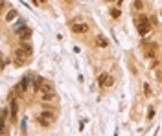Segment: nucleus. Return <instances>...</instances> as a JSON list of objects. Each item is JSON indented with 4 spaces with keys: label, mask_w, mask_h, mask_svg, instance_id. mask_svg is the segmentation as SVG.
Segmentation results:
<instances>
[{
    "label": "nucleus",
    "mask_w": 162,
    "mask_h": 136,
    "mask_svg": "<svg viewBox=\"0 0 162 136\" xmlns=\"http://www.w3.org/2000/svg\"><path fill=\"white\" fill-rule=\"evenodd\" d=\"M32 53H33L32 46L26 44V41H24L19 48L13 50V63L17 64V66H24V64H28L32 61Z\"/></svg>",
    "instance_id": "nucleus-1"
},
{
    "label": "nucleus",
    "mask_w": 162,
    "mask_h": 136,
    "mask_svg": "<svg viewBox=\"0 0 162 136\" xmlns=\"http://www.w3.org/2000/svg\"><path fill=\"white\" fill-rule=\"evenodd\" d=\"M135 24H136V29H138V33H140V37H142V39H144L146 35H149V33H151V29H153V24H151L149 17H146L144 13H140L138 17L135 18Z\"/></svg>",
    "instance_id": "nucleus-2"
},
{
    "label": "nucleus",
    "mask_w": 162,
    "mask_h": 136,
    "mask_svg": "<svg viewBox=\"0 0 162 136\" xmlns=\"http://www.w3.org/2000/svg\"><path fill=\"white\" fill-rule=\"evenodd\" d=\"M140 48L144 52V57L146 59H157L159 57V46L155 42H148V41H142L140 42Z\"/></svg>",
    "instance_id": "nucleus-3"
},
{
    "label": "nucleus",
    "mask_w": 162,
    "mask_h": 136,
    "mask_svg": "<svg viewBox=\"0 0 162 136\" xmlns=\"http://www.w3.org/2000/svg\"><path fill=\"white\" fill-rule=\"evenodd\" d=\"M89 22H85V21H81V18H74L72 22H70V31H72L74 35H85V33H89Z\"/></svg>",
    "instance_id": "nucleus-4"
},
{
    "label": "nucleus",
    "mask_w": 162,
    "mask_h": 136,
    "mask_svg": "<svg viewBox=\"0 0 162 136\" xmlns=\"http://www.w3.org/2000/svg\"><path fill=\"white\" fill-rule=\"evenodd\" d=\"M50 90H54V85L50 81H46V79H43V77H37V81L33 85V92L43 94V92H50Z\"/></svg>",
    "instance_id": "nucleus-5"
},
{
    "label": "nucleus",
    "mask_w": 162,
    "mask_h": 136,
    "mask_svg": "<svg viewBox=\"0 0 162 136\" xmlns=\"http://www.w3.org/2000/svg\"><path fill=\"white\" fill-rule=\"evenodd\" d=\"M15 33H17V37H19V41L20 42H24V41H30V37H32V28H28V26H20L19 29H15Z\"/></svg>",
    "instance_id": "nucleus-6"
},
{
    "label": "nucleus",
    "mask_w": 162,
    "mask_h": 136,
    "mask_svg": "<svg viewBox=\"0 0 162 136\" xmlns=\"http://www.w3.org/2000/svg\"><path fill=\"white\" fill-rule=\"evenodd\" d=\"M9 120L15 123L19 120V105H17V99H15V96H11V103H9Z\"/></svg>",
    "instance_id": "nucleus-7"
},
{
    "label": "nucleus",
    "mask_w": 162,
    "mask_h": 136,
    "mask_svg": "<svg viewBox=\"0 0 162 136\" xmlns=\"http://www.w3.org/2000/svg\"><path fill=\"white\" fill-rule=\"evenodd\" d=\"M55 99H59V96L55 94V90H50V92H43L41 94V101L43 103H52Z\"/></svg>",
    "instance_id": "nucleus-8"
},
{
    "label": "nucleus",
    "mask_w": 162,
    "mask_h": 136,
    "mask_svg": "<svg viewBox=\"0 0 162 136\" xmlns=\"http://www.w3.org/2000/svg\"><path fill=\"white\" fill-rule=\"evenodd\" d=\"M39 116H43L44 120H46V122H50V123H55V120H57V114L55 112H52V110H43V112H41Z\"/></svg>",
    "instance_id": "nucleus-9"
},
{
    "label": "nucleus",
    "mask_w": 162,
    "mask_h": 136,
    "mask_svg": "<svg viewBox=\"0 0 162 136\" xmlns=\"http://www.w3.org/2000/svg\"><path fill=\"white\" fill-rule=\"evenodd\" d=\"M94 46L96 48H107L109 46V41L103 37V35H98V37L94 39Z\"/></svg>",
    "instance_id": "nucleus-10"
},
{
    "label": "nucleus",
    "mask_w": 162,
    "mask_h": 136,
    "mask_svg": "<svg viewBox=\"0 0 162 136\" xmlns=\"http://www.w3.org/2000/svg\"><path fill=\"white\" fill-rule=\"evenodd\" d=\"M17 17H19L17 9H9V11H8V15H6V17H4V21H6V22H11V21H15V18H17Z\"/></svg>",
    "instance_id": "nucleus-11"
},
{
    "label": "nucleus",
    "mask_w": 162,
    "mask_h": 136,
    "mask_svg": "<svg viewBox=\"0 0 162 136\" xmlns=\"http://www.w3.org/2000/svg\"><path fill=\"white\" fill-rule=\"evenodd\" d=\"M109 15H111L113 18H116V21H118V18L122 17V9L114 6V8H111V9H109Z\"/></svg>",
    "instance_id": "nucleus-12"
},
{
    "label": "nucleus",
    "mask_w": 162,
    "mask_h": 136,
    "mask_svg": "<svg viewBox=\"0 0 162 136\" xmlns=\"http://www.w3.org/2000/svg\"><path fill=\"white\" fill-rule=\"evenodd\" d=\"M37 123H39L43 129H48V127H52V123H50V122H46V120H44L43 116H37Z\"/></svg>",
    "instance_id": "nucleus-13"
},
{
    "label": "nucleus",
    "mask_w": 162,
    "mask_h": 136,
    "mask_svg": "<svg viewBox=\"0 0 162 136\" xmlns=\"http://www.w3.org/2000/svg\"><path fill=\"white\" fill-rule=\"evenodd\" d=\"M133 8L136 9V11H144V8H146V4H144V0H135V4H133Z\"/></svg>",
    "instance_id": "nucleus-14"
},
{
    "label": "nucleus",
    "mask_w": 162,
    "mask_h": 136,
    "mask_svg": "<svg viewBox=\"0 0 162 136\" xmlns=\"http://www.w3.org/2000/svg\"><path fill=\"white\" fill-rule=\"evenodd\" d=\"M107 77H109V74H100L98 75V85H100V87H101V85H105V81H107Z\"/></svg>",
    "instance_id": "nucleus-15"
},
{
    "label": "nucleus",
    "mask_w": 162,
    "mask_h": 136,
    "mask_svg": "<svg viewBox=\"0 0 162 136\" xmlns=\"http://www.w3.org/2000/svg\"><path fill=\"white\" fill-rule=\"evenodd\" d=\"M103 87H107V88L114 87V77H113V75H109V77H107V81H105V85H103Z\"/></svg>",
    "instance_id": "nucleus-16"
},
{
    "label": "nucleus",
    "mask_w": 162,
    "mask_h": 136,
    "mask_svg": "<svg viewBox=\"0 0 162 136\" xmlns=\"http://www.w3.org/2000/svg\"><path fill=\"white\" fill-rule=\"evenodd\" d=\"M142 92H144L146 96H151V87L148 83H144V87H142Z\"/></svg>",
    "instance_id": "nucleus-17"
},
{
    "label": "nucleus",
    "mask_w": 162,
    "mask_h": 136,
    "mask_svg": "<svg viewBox=\"0 0 162 136\" xmlns=\"http://www.w3.org/2000/svg\"><path fill=\"white\" fill-rule=\"evenodd\" d=\"M149 21H151L153 26H159V18H157V17H149Z\"/></svg>",
    "instance_id": "nucleus-18"
},
{
    "label": "nucleus",
    "mask_w": 162,
    "mask_h": 136,
    "mask_svg": "<svg viewBox=\"0 0 162 136\" xmlns=\"http://www.w3.org/2000/svg\"><path fill=\"white\" fill-rule=\"evenodd\" d=\"M153 116H155V109H153V107H149V114H148V118H149V120H153Z\"/></svg>",
    "instance_id": "nucleus-19"
},
{
    "label": "nucleus",
    "mask_w": 162,
    "mask_h": 136,
    "mask_svg": "<svg viewBox=\"0 0 162 136\" xmlns=\"http://www.w3.org/2000/svg\"><path fill=\"white\" fill-rule=\"evenodd\" d=\"M48 2V0H41V4H46Z\"/></svg>",
    "instance_id": "nucleus-20"
},
{
    "label": "nucleus",
    "mask_w": 162,
    "mask_h": 136,
    "mask_svg": "<svg viewBox=\"0 0 162 136\" xmlns=\"http://www.w3.org/2000/svg\"><path fill=\"white\" fill-rule=\"evenodd\" d=\"M67 2H70V0H67Z\"/></svg>",
    "instance_id": "nucleus-21"
}]
</instances>
